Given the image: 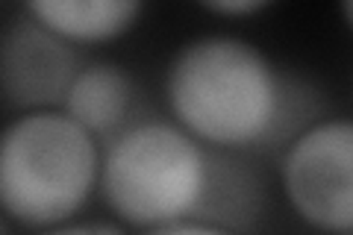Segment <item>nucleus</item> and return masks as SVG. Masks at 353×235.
<instances>
[{
	"instance_id": "obj_1",
	"label": "nucleus",
	"mask_w": 353,
	"mask_h": 235,
	"mask_svg": "<svg viewBox=\"0 0 353 235\" xmlns=\"http://www.w3.org/2000/svg\"><path fill=\"white\" fill-rule=\"evenodd\" d=\"M285 71L236 36L185 41L165 74L171 115L206 147L262 153L280 109Z\"/></svg>"
},
{
	"instance_id": "obj_2",
	"label": "nucleus",
	"mask_w": 353,
	"mask_h": 235,
	"mask_svg": "<svg viewBox=\"0 0 353 235\" xmlns=\"http://www.w3.org/2000/svg\"><path fill=\"white\" fill-rule=\"evenodd\" d=\"M101 141L62 109L18 115L0 141V203L27 229L62 227L101 185Z\"/></svg>"
},
{
	"instance_id": "obj_3",
	"label": "nucleus",
	"mask_w": 353,
	"mask_h": 235,
	"mask_svg": "<svg viewBox=\"0 0 353 235\" xmlns=\"http://www.w3.org/2000/svg\"><path fill=\"white\" fill-rule=\"evenodd\" d=\"M206 171L203 141L171 121L141 118L103 147L97 188L121 221L159 229L192 221Z\"/></svg>"
},
{
	"instance_id": "obj_4",
	"label": "nucleus",
	"mask_w": 353,
	"mask_h": 235,
	"mask_svg": "<svg viewBox=\"0 0 353 235\" xmlns=\"http://www.w3.org/2000/svg\"><path fill=\"white\" fill-rule=\"evenodd\" d=\"M283 188L309 227L353 232V121L324 118L283 153Z\"/></svg>"
},
{
	"instance_id": "obj_5",
	"label": "nucleus",
	"mask_w": 353,
	"mask_h": 235,
	"mask_svg": "<svg viewBox=\"0 0 353 235\" xmlns=\"http://www.w3.org/2000/svg\"><path fill=\"white\" fill-rule=\"evenodd\" d=\"M83 71L74 44L24 12L9 21L0 44V85L9 109L21 115L62 109L77 74Z\"/></svg>"
},
{
	"instance_id": "obj_6",
	"label": "nucleus",
	"mask_w": 353,
	"mask_h": 235,
	"mask_svg": "<svg viewBox=\"0 0 353 235\" xmlns=\"http://www.w3.org/2000/svg\"><path fill=\"white\" fill-rule=\"evenodd\" d=\"M268 215V188L239 150L209 147L203 194L189 223H203L227 235H253Z\"/></svg>"
},
{
	"instance_id": "obj_7",
	"label": "nucleus",
	"mask_w": 353,
	"mask_h": 235,
	"mask_svg": "<svg viewBox=\"0 0 353 235\" xmlns=\"http://www.w3.org/2000/svg\"><path fill=\"white\" fill-rule=\"evenodd\" d=\"M139 92L132 76L115 62H94L83 65L77 74L62 112L74 118L88 136L109 144L115 136L130 130L136 121Z\"/></svg>"
},
{
	"instance_id": "obj_8",
	"label": "nucleus",
	"mask_w": 353,
	"mask_h": 235,
	"mask_svg": "<svg viewBox=\"0 0 353 235\" xmlns=\"http://www.w3.org/2000/svg\"><path fill=\"white\" fill-rule=\"evenodd\" d=\"M32 18L71 44H97L124 36L136 27L141 3L136 0H36L27 6Z\"/></svg>"
},
{
	"instance_id": "obj_9",
	"label": "nucleus",
	"mask_w": 353,
	"mask_h": 235,
	"mask_svg": "<svg viewBox=\"0 0 353 235\" xmlns=\"http://www.w3.org/2000/svg\"><path fill=\"white\" fill-rule=\"evenodd\" d=\"M48 235H127V232L109 221H85V223H62V227H53Z\"/></svg>"
},
{
	"instance_id": "obj_10",
	"label": "nucleus",
	"mask_w": 353,
	"mask_h": 235,
	"mask_svg": "<svg viewBox=\"0 0 353 235\" xmlns=\"http://www.w3.org/2000/svg\"><path fill=\"white\" fill-rule=\"evenodd\" d=\"M268 6L265 0H209L203 3V9L215 15H253V12H262V9Z\"/></svg>"
},
{
	"instance_id": "obj_11",
	"label": "nucleus",
	"mask_w": 353,
	"mask_h": 235,
	"mask_svg": "<svg viewBox=\"0 0 353 235\" xmlns=\"http://www.w3.org/2000/svg\"><path fill=\"white\" fill-rule=\"evenodd\" d=\"M148 235H227V232H218L212 227H203V223H171V227H159V229H150Z\"/></svg>"
},
{
	"instance_id": "obj_12",
	"label": "nucleus",
	"mask_w": 353,
	"mask_h": 235,
	"mask_svg": "<svg viewBox=\"0 0 353 235\" xmlns=\"http://www.w3.org/2000/svg\"><path fill=\"white\" fill-rule=\"evenodd\" d=\"M341 18H345V24L353 30V0H347V3H341Z\"/></svg>"
},
{
	"instance_id": "obj_13",
	"label": "nucleus",
	"mask_w": 353,
	"mask_h": 235,
	"mask_svg": "<svg viewBox=\"0 0 353 235\" xmlns=\"http://www.w3.org/2000/svg\"><path fill=\"white\" fill-rule=\"evenodd\" d=\"M347 235H353V232H347Z\"/></svg>"
}]
</instances>
